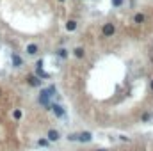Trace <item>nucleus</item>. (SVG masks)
<instances>
[{
    "instance_id": "6",
    "label": "nucleus",
    "mask_w": 153,
    "mask_h": 151,
    "mask_svg": "<svg viewBox=\"0 0 153 151\" xmlns=\"http://www.w3.org/2000/svg\"><path fill=\"white\" fill-rule=\"evenodd\" d=\"M59 139H61V133H59L57 130H50V132H48V141H50V142H57Z\"/></svg>"
},
{
    "instance_id": "1",
    "label": "nucleus",
    "mask_w": 153,
    "mask_h": 151,
    "mask_svg": "<svg viewBox=\"0 0 153 151\" xmlns=\"http://www.w3.org/2000/svg\"><path fill=\"white\" fill-rule=\"evenodd\" d=\"M53 94H55V87H53V85H50L48 89H43L41 94H39V103L45 105V107H50V98H52Z\"/></svg>"
},
{
    "instance_id": "18",
    "label": "nucleus",
    "mask_w": 153,
    "mask_h": 151,
    "mask_svg": "<svg viewBox=\"0 0 153 151\" xmlns=\"http://www.w3.org/2000/svg\"><path fill=\"white\" fill-rule=\"evenodd\" d=\"M96 151H107V150H96Z\"/></svg>"
},
{
    "instance_id": "17",
    "label": "nucleus",
    "mask_w": 153,
    "mask_h": 151,
    "mask_svg": "<svg viewBox=\"0 0 153 151\" xmlns=\"http://www.w3.org/2000/svg\"><path fill=\"white\" fill-rule=\"evenodd\" d=\"M152 91H153V80H152Z\"/></svg>"
},
{
    "instance_id": "10",
    "label": "nucleus",
    "mask_w": 153,
    "mask_h": 151,
    "mask_svg": "<svg viewBox=\"0 0 153 151\" xmlns=\"http://www.w3.org/2000/svg\"><path fill=\"white\" fill-rule=\"evenodd\" d=\"M77 28V21H73V20H70L68 23H66V30H70V32H73Z\"/></svg>"
},
{
    "instance_id": "12",
    "label": "nucleus",
    "mask_w": 153,
    "mask_h": 151,
    "mask_svg": "<svg viewBox=\"0 0 153 151\" xmlns=\"http://www.w3.org/2000/svg\"><path fill=\"white\" fill-rule=\"evenodd\" d=\"M111 2H112V5H114V7H121L125 0H111Z\"/></svg>"
},
{
    "instance_id": "7",
    "label": "nucleus",
    "mask_w": 153,
    "mask_h": 151,
    "mask_svg": "<svg viewBox=\"0 0 153 151\" xmlns=\"http://www.w3.org/2000/svg\"><path fill=\"white\" fill-rule=\"evenodd\" d=\"M12 64H14V68H20V66L23 64L21 57H20V55H16V53H12Z\"/></svg>"
},
{
    "instance_id": "9",
    "label": "nucleus",
    "mask_w": 153,
    "mask_h": 151,
    "mask_svg": "<svg viewBox=\"0 0 153 151\" xmlns=\"http://www.w3.org/2000/svg\"><path fill=\"white\" fill-rule=\"evenodd\" d=\"M144 20H146V16L141 14V12H137V14L134 16V21H135V23H144Z\"/></svg>"
},
{
    "instance_id": "19",
    "label": "nucleus",
    "mask_w": 153,
    "mask_h": 151,
    "mask_svg": "<svg viewBox=\"0 0 153 151\" xmlns=\"http://www.w3.org/2000/svg\"><path fill=\"white\" fill-rule=\"evenodd\" d=\"M59 2H64V0H59Z\"/></svg>"
},
{
    "instance_id": "3",
    "label": "nucleus",
    "mask_w": 153,
    "mask_h": 151,
    "mask_svg": "<svg viewBox=\"0 0 153 151\" xmlns=\"http://www.w3.org/2000/svg\"><path fill=\"white\" fill-rule=\"evenodd\" d=\"M77 141L78 142H91L93 141V133L91 132H82V133L77 135Z\"/></svg>"
},
{
    "instance_id": "13",
    "label": "nucleus",
    "mask_w": 153,
    "mask_h": 151,
    "mask_svg": "<svg viewBox=\"0 0 153 151\" xmlns=\"http://www.w3.org/2000/svg\"><path fill=\"white\" fill-rule=\"evenodd\" d=\"M57 55H59V57H62V59H66V55H68V53H66V50H64V48H61V50L57 52Z\"/></svg>"
},
{
    "instance_id": "15",
    "label": "nucleus",
    "mask_w": 153,
    "mask_h": 151,
    "mask_svg": "<svg viewBox=\"0 0 153 151\" xmlns=\"http://www.w3.org/2000/svg\"><path fill=\"white\" fill-rule=\"evenodd\" d=\"M12 116H14V119H20V117H21V110H18V109H16V110L12 112Z\"/></svg>"
},
{
    "instance_id": "4",
    "label": "nucleus",
    "mask_w": 153,
    "mask_h": 151,
    "mask_svg": "<svg viewBox=\"0 0 153 151\" xmlns=\"http://www.w3.org/2000/svg\"><path fill=\"white\" fill-rule=\"evenodd\" d=\"M50 109L53 110V114H55L57 117H64V114H66V112H64V109H62L61 105H57V103H55V105H50Z\"/></svg>"
},
{
    "instance_id": "14",
    "label": "nucleus",
    "mask_w": 153,
    "mask_h": 151,
    "mask_svg": "<svg viewBox=\"0 0 153 151\" xmlns=\"http://www.w3.org/2000/svg\"><path fill=\"white\" fill-rule=\"evenodd\" d=\"M48 142H50V141H46V139H39V141H37V144H39V146H43V148H45V146H48Z\"/></svg>"
},
{
    "instance_id": "16",
    "label": "nucleus",
    "mask_w": 153,
    "mask_h": 151,
    "mask_svg": "<svg viewBox=\"0 0 153 151\" xmlns=\"http://www.w3.org/2000/svg\"><path fill=\"white\" fill-rule=\"evenodd\" d=\"M68 141H77V133H71V135H68Z\"/></svg>"
},
{
    "instance_id": "11",
    "label": "nucleus",
    "mask_w": 153,
    "mask_h": 151,
    "mask_svg": "<svg viewBox=\"0 0 153 151\" xmlns=\"http://www.w3.org/2000/svg\"><path fill=\"white\" fill-rule=\"evenodd\" d=\"M84 53H86V52H84V48H82V46L75 48V57H77V59H82V57H84Z\"/></svg>"
},
{
    "instance_id": "2",
    "label": "nucleus",
    "mask_w": 153,
    "mask_h": 151,
    "mask_svg": "<svg viewBox=\"0 0 153 151\" xmlns=\"http://www.w3.org/2000/svg\"><path fill=\"white\" fill-rule=\"evenodd\" d=\"M102 34H103L105 37L114 36V34H116V27H114V23H105V25H103V28H102Z\"/></svg>"
},
{
    "instance_id": "8",
    "label": "nucleus",
    "mask_w": 153,
    "mask_h": 151,
    "mask_svg": "<svg viewBox=\"0 0 153 151\" xmlns=\"http://www.w3.org/2000/svg\"><path fill=\"white\" fill-rule=\"evenodd\" d=\"M27 53H29V55H36V53H37V44H34V43L29 44V46H27Z\"/></svg>"
},
{
    "instance_id": "5",
    "label": "nucleus",
    "mask_w": 153,
    "mask_h": 151,
    "mask_svg": "<svg viewBox=\"0 0 153 151\" xmlns=\"http://www.w3.org/2000/svg\"><path fill=\"white\" fill-rule=\"evenodd\" d=\"M27 82H29V85H32V87H39V85H41L39 77H36V75H30V77L27 78Z\"/></svg>"
}]
</instances>
